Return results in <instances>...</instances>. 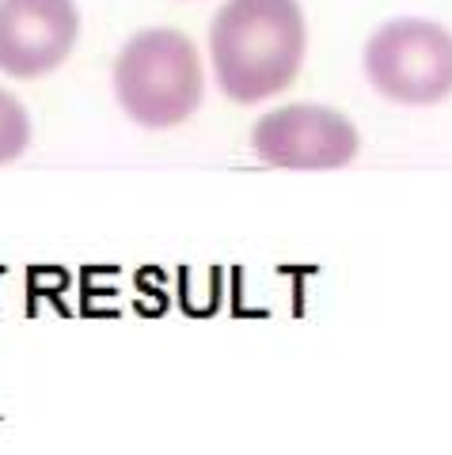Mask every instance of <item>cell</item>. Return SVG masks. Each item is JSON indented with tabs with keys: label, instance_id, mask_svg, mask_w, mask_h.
<instances>
[{
	"label": "cell",
	"instance_id": "obj_1",
	"mask_svg": "<svg viewBox=\"0 0 452 455\" xmlns=\"http://www.w3.org/2000/svg\"><path fill=\"white\" fill-rule=\"evenodd\" d=\"M308 27L301 0H224L209 23V61L232 103H266L304 65Z\"/></svg>",
	"mask_w": 452,
	"mask_h": 455
},
{
	"label": "cell",
	"instance_id": "obj_2",
	"mask_svg": "<svg viewBox=\"0 0 452 455\" xmlns=\"http://www.w3.org/2000/svg\"><path fill=\"white\" fill-rule=\"evenodd\" d=\"M206 76L194 42L172 31L152 27L133 35L115 57V99L145 130H175L202 107Z\"/></svg>",
	"mask_w": 452,
	"mask_h": 455
},
{
	"label": "cell",
	"instance_id": "obj_3",
	"mask_svg": "<svg viewBox=\"0 0 452 455\" xmlns=\"http://www.w3.org/2000/svg\"><path fill=\"white\" fill-rule=\"evenodd\" d=\"M365 76L400 107H433L452 95V35L430 20H391L365 46Z\"/></svg>",
	"mask_w": 452,
	"mask_h": 455
},
{
	"label": "cell",
	"instance_id": "obj_4",
	"mask_svg": "<svg viewBox=\"0 0 452 455\" xmlns=\"http://www.w3.org/2000/svg\"><path fill=\"white\" fill-rule=\"evenodd\" d=\"M255 156L286 171H335L361 148V137L346 114L316 103H293L262 114L251 130Z\"/></svg>",
	"mask_w": 452,
	"mask_h": 455
},
{
	"label": "cell",
	"instance_id": "obj_5",
	"mask_svg": "<svg viewBox=\"0 0 452 455\" xmlns=\"http://www.w3.org/2000/svg\"><path fill=\"white\" fill-rule=\"evenodd\" d=\"M80 35L73 0H0V73L38 80L69 61Z\"/></svg>",
	"mask_w": 452,
	"mask_h": 455
},
{
	"label": "cell",
	"instance_id": "obj_6",
	"mask_svg": "<svg viewBox=\"0 0 452 455\" xmlns=\"http://www.w3.org/2000/svg\"><path fill=\"white\" fill-rule=\"evenodd\" d=\"M31 145V118L12 92L0 88V164L20 160Z\"/></svg>",
	"mask_w": 452,
	"mask_h": 455
}]
</instances>
